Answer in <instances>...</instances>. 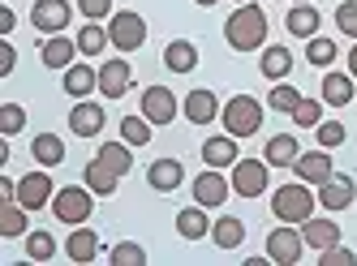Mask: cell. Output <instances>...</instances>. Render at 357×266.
I'll return each mask as SVG.
<instances>
[{
	"mask_svg": "<svg viewBox=\"0 0 357 266\" xmlns=\"http://www.w3.org/2000/svg\"><path fill=\"white\" fill-rule=\"evenodd\" d=\"M224 39L233 52H259L267 43V13L259 5H237L224 22Z\"/></svg>",
	"mask_w": 357,
	"mask_h": 266,
	"instance_id": "obj_1",
	"label": "cell"
},
{
	"mask_svg": "<svg viewBox=\"0 0 357 266\" xmlns=\"http://www.w3.org/2000/svg\"><path fill=\"white\" fill-rule=\"evenodd\" d=\"M314 185H305V180H293V185H280V189L271 194V215L280 219V224H305L314 215V206H319V198L310 194Z\"/></svg>",
	"mask_w": 357,
	"mask_h": 266,
	"instance_id": "obj_2",
	"label": "cell"
},
{
	"mask_svg": "<svg viewBox=\"0 0 357 266\" xmlns=\"http://www.w3.org/2000/svg\"><path fill=\"white\" fill-rule=\"evenodd\" d=\"M263 103L254 99V95H233L224 103V112H220V120H224V133H233V138H254V133L263 129Z\"/></svg>",
	"mask_w": 357,
	"mask_h": 266,
	"instance_id": "obj_3",
	"label": "cell"
},
{
	"mask_svg": "<svg viewBox=\"0 0 357 266\" xmlns=\"http://www.w3.org/2000/svg\"><path fill=\"white\" fill-rule=\"evenodd\" d=\"M91 210H95V194L86 189V185H65V189H56L52 198V215L69 228H78L91 219Z\"/></svg>",
	"mask_w": 357,
	"mask_h": 266,
	"instance_id": "obj_4",
	"label": "cell"
},
{
	"mask_svg": "<svg viewBox=\"0 0 357 266\" xmlns=\"http://www.w3.org/2000/svg\"><path fill=\"white\" fill-rule=\"evenodd\" d=\"M108 39H112L116 52H138L146 43V22H142V13H134V9L112 13L108 17Z\"/></svg>",
	"mask_w": 357,
	"mask_h": 266,
	"instance_id": "obj_5",
	"label": "cell"
},
{
	"mask_svg": "<svg viewBox=\"0 0 357 266\" xmlns=\"http://www.w3.org/2000/svg\"><path fill=\"white\" fill-rule=\"evenodd\" d=\"M301 249H305V241H301V228L297 224H280V228L267 232V258L275 266H297Z\"/></svg>",
	"mask_w": 357,
	"mask_h": 266,
	"instance_id": "obj_6",
	"label": "cell"
},
{
	"mask_svg": "<svg viewBox=\"0 0 357 266\" xmlns=\"http://www.w3.org/2000/svg\"><path fill=\"white\" fill-rule=\"evenodd\" d=\"M267 159H237L233 164V194L241 198H259L267 194Z\"/></svg>",
	"mask_w": 357,
	"mask_h": 266,
	"instance_id": "obj_7",
	"label": "cell"
},
{
	"mask_svg": "<svg viewBox=\"0 0 357 266\" xmlns=\"http://www.w3.org/2000/svg\"><path fill=\"white\" fill-rule=\"evenodd\" d=\"M69 17H73L69 0H35V5H31V26L39 35H61L69 26Z\"/></svg>",
	"mask_w": 357,
	"mask_h": 266,
	"instance_id": "obj_8",
	"label": "cell"
},
{
	"mask_svg": "<svg viewBox=\"0 0 357 266\" xmlns=\"http://www.w3.org/2000/svg\"><path fill=\"white\" fill-rule=\"evenodd\" d=\"M233 194V180L220 176V168H202V176H194V202L207 206V210H220Z\"/></svg>",
	"mask_w": 357,
	"mask_h": 266,
	"instance_id": "obj_9",
	"label": "cell"
},
{
	"mask_svg": "<svg viewBox=\"0 0 357 266\" xmlns=\"http://www.w3.org/2000/svg\"><path fill=\"white\" fill-rule=\"evenodd\" d=\"M138 108H142V116H146L151 125H172L181 103H176V95H172L168 86H146L142 99H138Z\"/></svg>",
	"mask_w": 357,
	"mask_h": 266,
	"instance_id": "obj_10",
	"label": "cell"
},
{
	"mask_svg": "<svg viewBox=\"0 0 357 266\" xmlns=\"http://www.w3.org/2000/svg\"><path fill=\"white\" fill-rule=\"evenodd\" d=\"M56 198V185L47 172H31V176H22L17 180V202L26 206V210H43V206H52Z\"/></svg>",
	"mask_w": 357,
	"mask_h": 266,
	"instance_id": "obj_11",
	"label": "cell"
},
{
	"mask_svg": "<svg viewBox=\"0 0 357 266\" xmlns=\"http://www.w3.org/2000/svg\"><path fill=\"white\" fill-rule=\"evenodd\" d=\"M108 125V112L104 103H91V99H78V108H69V129L78 133V138H99Z\"/></svg>",
	"mask_w": 357,
	"mask_h": 266,
	"instance_id": "obj_12",
	"label": "cell"
},
{
	"mask_svg": "<svg viewBox=\"0 0 357 266\" xmlns=\"http://www.w3.org/2000/svg\"><path fill=\"white\" fill-rule=\"evenodd\" d=\"M331 172H336V164H331V150H301L297 155V164H293V176L305 180V185H323Z\"/></svg>",
	"mask_w": 357,
	"mask_h": 266,
	"instance_id": "obj_13",
	"label": "cell"
},
{
	"mask_svg": "<svg viewBox=\"0 0 357 266\" xmlns=\"http://www.w3.org/2000/svg\"><path fill=\"white\" fill-rule=\"evenodd\" d=\"M353 198H357L353 176L331 172V176L319 185V206H323V210H349V206H353Z\"/></svg>",
	"mask_w": 357,
	"mask_h": 266,
	"instance_id": "obj_14",
	"label": "cell"
},
{
	"mask_svg": "<svg viewBox=\"0 0 357 266\" xmlns=\"http://www.w3.org/2000/svg\"><path fill=\"white\" fill-rule=\"evenodd\" d=\"M241 159V150H237V138L233 133H215V138H207L202 142V168H233Z\"/></svg>",
	"mask_w": 357,
	"mask_h": 266,
	"instance_id": "obj_15",
	"label": "cell"
},
{
	"mask_svg": "<svg viewBox=\"0 0 357 266\" xmlns=\"http://www.w3.org/2000/svg\"><path fill=\"white\" fill-rule=\"evenodd\" d=\"M130 86H134L130 61H104V69H99V91H104V99H121Z\"/></svg>",
	"mask_w": 357,
	"mask_h": 266,
	"instance_id": "obj_16",
	"label": "cell"
},
{
	"mask_svg": "<svg viewBox=\"0 0 357 266\" xmlns=\"http://www.w3.org/2000/svg\"><path fill=\"white\" fill-rule=\"evenodd\" d=\"M181 112H185V120H190V125H211L224 108H220L215 91H190V95H185V103H181Z\"/></svg>",
	"mask_w": 357,
	"mask_h": 266,
	"instance_id": "obj_17",
	"label": "cell"
},
{
	"mask_svg": "<svg viewBox=\"0 0 357 266\" xmlns=\"http://www.w3.org/2000/svg\"><path fill=\"white\" fill-rule=\"evenodd\" d=\"M176 236L181 241H207L211 236V219H207V206H185V210H176Z\"/></svg>",
	"mask_w": 357,
	"mask_h": 266,
	"instance_id": "obj_18",
	"label": "cell"
},
{
	"mask_svg": "<svg viewBox=\"0 0 357 266\" xmlns=\"http://www.w3.org/2000/svg\"><path fill=\"white\" fill-rule=\"evenodd\" d=\"M301 241L310 245V249H331V245H340V224L336 219H319V215H310L301 224Z\"/></svg>",
	"mask_w": 357,
	"mask_h": 266,
	"instance_id": "obj_19",
	"label": "cell"
},
{
	"mask_svg": "<svg viewBox=\"0 0 357 266\" xmlns=\"http://www.w3.org/2000/svg\"><path fill=\"white\" fill-rule=\"evenodd\" d=\"M116 180H121V176H116V172H112V168H108L99 155H95L91 164L82 168V185H86V189H91L95 198H112V194H116Z\"/></svg>",
	"mask_w": 357,
	"mask_h": 266,
	"instance_id": "obj_20",
	"label": "cell"
},
{
	"mask_svg": "<svg viewBox=\"0 0 357 266\" xmlns=\"http://www.w3.org/2000/svg\"><path fill=\"white\" fill-rule=\"evenodd\" d=\"M319 26H323V17H319L314 5H293V9L284 13V31H289L293 39H314Z\"/></svg>",
	"mask_w": 357,
	"mask_h": 266,
	"instance_id": "obj_21",
	"label": "cell"
},
{
	"mask_svg": "<svg viewBox=\"0 0 357 266\" xmlns=\"http://www.w3.org/2000/svg\"><path fill=\"white\" fill-rule=\"evenodd\" d=\"M259 73L267 77V82H284V77L293 73V52H289L284 43L263 47V56H259Z\"/></svg>",
	"mask_w": 357,
	"mask_h": 266,
	"instance_id": "obj_22",
	"label": "cell"
},
{
	"mask_svg": "<svg viewBox=\"0 0 357 266\" xmlns=\"http://www.w3.org/2000/svg\"><path fill=\"white\" fill-rule=\"evenodd\" d=\"M185 168H181V159H155V164L146 168V180H151V189L155 194H172L176 185H181Z\"/></svg>",
	"mask_w": 357,
	"mask_h": 266,
	"instance_id": "obj_23",
	"label": "cell"
},
{
	"mask_svg": "<svg viewBox=\"0 0 357 266\" xmlns=\"http://www.w3.org/2000/svg\"><path fill=\"white\" fill-rule=\"evenodd\" d=\"M65 253H69V262H95L99 258V236L86 228V224H78V228H73L69 232V241H65Z\"/></svg>",
	"mask_w": 357,
	"mask_h": 266,
	"instance_id": "obj_24",
	"label": "cell"
},
{
	"mask_svg": "<svg viewBox=\"0 0 357 266\" xmlns=\"http://www.w3.org/2000/svg\"><path fill=\"white\" fill-rule=\"evenodd\" d=\"M43 65L47 69H69L73 65V56H78V39H65V31L61 35H52V39H43Z\"/></svg>",
	"mask_w": 357,
	"mask_h": 266,
	"instance_id": "obj_25",
	"label": "cell"
},
{
	"mask_svg": "<svg viewBox=\"0 0 357 266\" xmlns=\"http://www.w3.org/2000/svg\"><path fill=\"white\" fill-rule=\"evenodd\" d=\"M297 155H301V146H297L293 133H275V138H267V146H263V159L271 168H293Z\"/></svg>",
	"mask_w": 357,
	"mask_h": 266,
	"instance_id": "obj_26",
	"label": "cell"
},
{
	"mask_svg": "<svg viewBox=\"0 0 357 266\" xmlns=\"http://www.w3.org/2000/svg\"><path fill=\"white\" fill-rule=\"evenodd\" d=\"M164 69L168 73H194L198 69V47L190 39H172L164 47Z\"/></svg>",
	"mask_w": 357,
	"mask_h": 266,
	"instance_id": "obj_27",
	"label": "cell"
},
{
	"mask_svg": "<svg viewBox=\"0 0 357 266\" xmlns=\"http://www.w3.org/2000/svg\"><path fill=\"white\" fill-rule=\"evenodd\" d=\"M353 73H323V103L327 108H349L353 103Z\"/></svg>",
	"mask_w": 357,
	"mask_h": 266,
	"instance_id": "obj_28",
	"label": "cell"
},
{
	"mask_svg": "<svg viewBox=\"0 0 357 266\" xmlns=\"http://www.w3.org/2000/svg\"><path fill=\"white\" fill-rule=\"evenodd\" d=\"M26 215H31V210L22 206L17 198H5V202H0V236H5V241L26 236Z\"/></svg>",
	"mask_w": 357,
	"mask_h": 266,
	"instance_id": "obj_29",
	"label": "cell"
},
{
	"mask_svg": "<svg viewBox=\"0 0 357 266\" xmlns=\"http://www.w3.org/2000/svg\"><path fill=\"white\" fill-rule=\"evenodd\" d=\"M91 91H99V69H91V65H69L65 69V95L69 99H86Z\"/></svg>",
	"mask_w": 357,
	"mask_h": 266,
	"instance_id": "obj_30",
	"label": "cell"
},
{
	"mask_svg": "<svg viewBox=\"0 0 357 266\" xmlns=\"http://www.w3.org/2000/svg\"><path fill=\"white\" fill-rule=\"evenodd\" d=\"M211 241H215V249H237V245H245V224L237 215H220L211 224Z\"/></svg>",
	"mask_w": 357,
	"mask_h": 266,
	"instance_id": "obj_31",
	"label": "cell"
},
{
	"mask_svg": "<svg viewBox=\"0 0 357 266\" xmlns=\"http://www.w3.org/2000/svg\"><path fill=\"white\" fill-rule=\"evenodd\" d=\"M31 155L39 168H61L65 164V142L56 138V133H39V138L31 142Z\"/></svg>",
	"mask_w": 357,
	"mask_h": 266,
	"instance_id": "obj_32",
	"label": "cell"
},
{
	"mask_svg": "<svg viewBox=\"0 0 357 266\" xmlns=\"http://www.w3.org/2000/svg\"><path fill=\"white\" fill-rule=\"evenodd\" d=\"M99 159H104L116 176H125V172L134 168V146L125 142V138H121V142H104V146H99Z\"/></svg>",
	"mask_w": 357,
	"mask_h": 266,
	"instance_id": "obj_33",
	"label": "cell"
},
{
	"mask_svg": "<svg viewBox=\"0 0 357 266\" xmlns=\"http://www.w3.org/2000/svg\"><path fill=\"white\" fill-rule=\"evenodd\" d=\"M297 103H301V91L289 86V77H284V82H271V95H267V108H271V112H289V116H293Z\"/></svg>",
	"mask_w": 357,
	"mask_h": 266,
	"instance_id": "obj_34",
	"label": "cell"
},
{
	"mask_svg": "<svg viewBox=\"0 0 357 266\" xmlns=\"http://www.w3.org/2000/svg\"><path fill=\"white\" fill-rule=\"evenodd\" d=\"M104 43H112V39H108V31L99 22H86L82 31H78V52H82V56H99Z\"/></svg>",
	"mask_w": 357,
	"mask_h": 266,
	"instance_id": "obj_35",
	"label": "cell"
},
{
	"mask_svg": "<svg viewBox=\"0 0 357 266\" xmlns=\"http://www.w3.org/2000/svg\"><path fill=\"white\" fill-rule=\"evenodd\" d=\"M305 61H310L314 69H327L331 61H336V39H323V35L305 39Z\"/></svg>",
	"mask_w": 357,
	"mask_h": 266,
	"instance_id": "obj_36",
	"label": "cell"
},
{
	"mask_svg": "<svg viewBox=\"0 0 357 266\" xmlns=\"http://www.w3.org/2000/svg\"><path fill=\"white\" fill-rule=\"evenodd\" d=\"M151 129H155V125L138 112V116H125V120H121V138L130 142V146H146V142H151Z\"/></svg>",
	"mask_w": 357,
	"mask_h": 266,
	"instance_id": "obj_37",
	"label": "cell"
},
{
	"mask_svg": "<svg viewBox=\"0 0 357 266\" xmlns=\"http://www.w3.org/2000/svg\"><path fill=\"white\" fill-rule=\"evenodd\" d=\"M52 253H56L52 232H26V258H31V262H47Z\"/></svg>",
	"mask_w": 357,
	"mask_h": 266,
	"instance_id": "obj_38",
	"label": "cell"
},
{
	"mask_svg": "<svg viewBox=\"0 0 357 266\" xmlns=\"http://www.w3.org/2000/svg\"><path fill=\"white\" fill-rule=\"evenodd\" d=\"M22 129H26V108H22V103H5V108H0V133L17 138Z\"/></svg>",
	"mask_w": 357,
	"mask_h": 266,
	"instance_id": "obj_39",
	"label": "cell"
},
{
	"mask_svg": "<svg viewBox=\"0 0 357 266\" xmlns=\"http://www.w3.org/2000/svg\"><path fill=\"white\" fill-rule=\"evenodd\" d=\"M112 266H146V249L142 245H134V241H121L116 249H112V258H108Z\"/></svg>",
	"mask_w": 357,
	"mask_h": 266,
	"instance_id": "obj_40",
	"label": "cell"
},
{
	"mask_svg": "<svg viewBox=\"0 0 357 266\" xmlns=\"http://www.w3.org/2000/svg\"><path fill=\"white\" fill-rule=\"evenodd\" d=\"M323 120V108H319V99H301L297 108H293V125L297 129H314Z\"/></svg>",
	"mask_w": 357,
	"mask_h": 266,
	"instance_id": "obj_41",
	"label": "cell"
},
{
	"mask_svg": "<svg viewBox=\"0 0 357 266\" xmlns=\"http://www.w3.org/2000/svg\"><path fill=\"white\" fill-rule=\"evenodd\" d=\"M314 133H319V146H323V150H336V146L344 142V125H340V120H319Z\"/></svg>",
	"mask_w": 357,
	"mask_h": 266,
	"instance_id": "obj_42",
	"label": "cell"
},
{
	"mask_svg": "<svg viewBox=\"0 0 357 266\" xmlns=\"http://www.w3.org/2000/svg\"><path fill=\"white\" fill-rule=\"evenodd\" d=\"M319 266H357V253L349 245H331L319 253Z\"/></svg>",
	"mask_w": 357,
	"mask_h": 266,
	"instance_id": "obj_43",
	"label": "cell"
},
{
	"mask_svg": "<svg viewBox=\"0 0 357 266\" xmlns=\"http://www.w3.org/2000/svg\"><path fill=\"white\" fill-rule=\"evenodd\" d=\"M336 26H340L344 39H357V0H349V5L336 9Z\"/></svg>",
	"mask_w": 357,
	"mask_h": 266,
	"instance_id": "obj_44",
	"label": "cell"
},
{
	"mask_svg": "<svg viewBox=\"0 0 357 266\" xmlns=\"http://www.w3.org/2000/svg\"><path fill=\"white\" fill-rule=\"evenodd\" d=\"M78 9L86 22H104V17H112V0H78Z\"/></svg>",
	"mask_w": 357,
	"mask_h": 266,
	"instance_id": "obj_45",
	"label": "cell"
},
{
	"mask_svg": "<svg viewBox=\"0 0 357 266\" xmlns=\"http://www.w3.org/2000/svg\"><path fill=\"white\" fill-rule=\"evenodd\" d=\"M0 47H5V65H0V77H9L13 65H17V47H13V39H0Z\"/></svg>",
	"mask_w": 357,
	"mask_h": 266,
	"instance_id": "obj_46",
	"label": "cell"
},
{
	"mask_svg": "<svg viewBox=\"0 0 357 266\" xmlns=\"http://www.w3.org/2000/svg\"><path fill=\"white\" fill-rule=\"evenodd\" d=\"M13 26H17V17H13V9L5 5V9H0V39H13Z\"/></svg>",
	"mask_w": 357,
	"mask_h": 266,
	"instance_id": "obj_47",
	"label": "cell"
},
{
	"mask_svg": "<svg viewBox=\"0 0 357 266\" xmlns=\"http://www.w3.org/2000/svg\"><path fill=\"white\" fill-rule=\"evenodd\" d=\"M349 73L357 77V43H353V52H349Z\"/></svg>",
	"mask_w": 357,
	"mask_h": 266,
	"instance_id": "obj_48",
	"label": "cell"
},
{
	"mask_svg": "<svg viewBox=\"0 0 357 266\" xmlns=\"http://www.w3.org/2000/svg\"><path fill=\"white\" fill-rule=\"evenodd\" d=\"M194 5H202V9H211V5H220V0H194Z\"/></svg>",
	"mask_w": 357,
	"mask_h": 266,
	"instance_id": "obj_49",
	"label": "cell"
},
{
	"mask_svg": "<svg viewBox=\"0 0 357 266\" xmlns=\"http://www.w3.org/2000/svg\"><path fill=\"white\" fill-rule=\"evenodd\" d=\"M293 5H314V0H293Z\"/></svg>",
	"mask_w": 357,
	"mask_h": 266,
	"instance_id": "obj_50",
	"label": "cell"
},
{
	"mask_svg": "<svg viewBox=\"0 0 357 266\" xmlns=\"http://www.w3.org/2000/svg\"><path fill=\"white\" fill-rule=\"evenodd\" d=\"M233 5H250V0H233Z\"/></svg>",
	"mask_w": 357,
	"mask_h": 266,
	"instance_id": "obj_51",
	"label": "cell"
}]
</instances>
